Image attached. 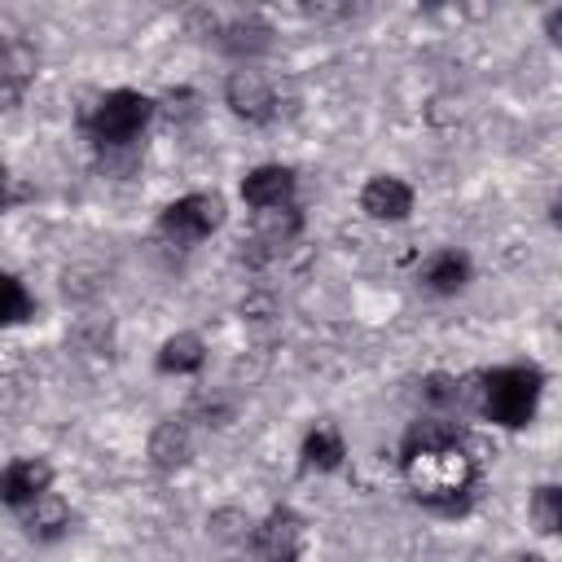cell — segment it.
<instances>
[{"instance_id":"15","label":"cell","mask_w":562,"mask_h":562,"mask_svg":"<svg viewBox=\"0 0 562 562\" xmlns=\"http://www.w3.org/2000/svg\"><path fill=\"white\" fill-rule=\"evenodd\" d=\"M26 316H31V294L22 290L18 277L0 272V325H18Z\"/></svg>"},{"instance_id":"1","label":"cell","mask_w":562,"mask_h":562,"mask_svg":"<svg viewBox=\"0 0 562 562\" xmlns=\"http://www.w3.org/2000/svg\"><path fill=\"white\" fill-rule=\"evenodd\" d=\"M404 483L408 492L430 505V509H443V514H457L470 505L474 496V457L435 422H422L408 439H404Z\"/></svg>"},{"instance_id":"21","label":"cell","mask_w":562,"mask_h":562,"mask_svg":"<svg viewBox=\"0 0 562 562\" xmlns=\"http://www.w3.org/2000/svg\"><path fill=\"white\" fill-rule=\"evenodd\" d=\"M4 184H9V176H4V167H0V206H4Z\"/></svg>"},{"instance_id":"19","label":"cell","mask_w":562,"mask_h":562,"mask_svg":"<svg viewBox=\"0 0 562 562\" xmlns=\"http://www.w3.org/2000/svg\"><path fill=\"white\" fill-rule=\"evenodd\" d=\"M426 400H435V404L457 400V382H452V378H443V373H430V378H426Z\"/></svg>"},{"instance_id":"11","label":"cell","mask_w":562,"mask_h":562,"mask_svg":"<svg viewBox=\"0 0 562 562\" xmlns=\"http://www.w3.org/2000/svg\"><path fill=\"white\" fill-rule=\"evenodd\" d=\"M422 281H426L435 294H457V290L470 281V259H465L461 250H439V255L426 259Z\"/></svg>"},{"instance_id":"22","label":"cell","mask_w":562,"mask_h":562,"mask_svg":"<svg viewBox=\"0 0 562 562\" xmlns=\"http://www.w3.org/2000/svg\"><path fill=\"white\" fill-rule=\"evenodd\" d=\"M514 562H544V558H514Z\"/></svg>"},{"instance_id":"6","label":"cell","mask_w":562,"mask_h":562,"mask_svg":"<svg viewBox=\"0 0 562 562\" xmlns=\"http://www.w3.org/2000/svg\"><path fill=\"white\" fill-rule=\"evenodd\" d=\"M53 483V470L48 461L40 457H18L0 470V501L4 505H35Z\"/></svg>"},{"instance_id":"18","label":"cell","mask_w":562,"mask_h":562,"mask_svg":"<svg viewBox=\"0 0 562 562\" xmlns=\"http://www.w3.org/2000/svg\"><path fill=\"white\" fill-rule=\"evenodd\" d=\"M31 536H57L61 527H66V505L61 501H53L48 492L35 501V514H31Z\"/></svg>"},{"instance_id":"3","label":"cell","mask_w":562,"mask_h":562,"mask_svg":"<svg viewBox=\"0 0 562 562\" xmlns=\"http://www.w3.org/2000/svg\"><path fill=\"white\" fill-rule=\"evenodd\" d=\"M154 114V101L145 92H132V88H114L97 101L92 119H88V132L97 145H127L132 136H140V127L149 123Z\"/></svg>"},{"instance_id":"8","label":"cell","mask_w":562,"mask_h":562,"mask_svg":"<svg viewBox=\"0 0 562 562\" xmlns=\"http://www.w3.org/2000/svg\"><path fill=\"white\" fill-rule=\"evenodd\" d=\"M241 198H246V206H255V211H281V206H290V198H294V171H290V167H277V162L255 167V171L241 180Z\"/></svg>"},{"instance_id":"5","label":"cell","mask_w":562,"mask_h":562,"mask_svg":"<svg viewBox=\"0 0 562 562\" xmlns=\"http://www.w3.org/2000/svg\"><path fill=\"white\" fill-rule=\"evenodd\" d=\"M303 549V518L290 509H272L259 527H255V553L263 562H294Z\"/></svg>"},{"instance_id":"17","label":"cell","mask_w":562,"mask_h":562,"mask_svg":"<svg viewBox=\"0 0 562 562\" xmlns=\"http://www.w3.org/2000/svg\"><path fill=\"white\" fill-rule=\"evenodd\" d=\"M531 514H536V527H540L544 536H553V531L562 527V492H558L553 483L536 487V496H531Z\"/></svg>"},{"instance_id":"4","label":"cell","mask_w":562,"mask_h":562,"mask_svg":"<svg viewBox=\"0 0 562 562\" xmlns=\"http://www.w3.org/2000/svg\"><path fill=\"white\" fill-rule=\"evenodd\" d=\"M220 224H224V202H220L215 193H184V198H176V202L158 215L162 237H171V241H180V246H193V241L211 237Z\"/></svg>"},{"instance_id":"14","label":"cell","mask_w":562,"mask_h":562,"mask_svg":"<svg viewBox=\"0 0 562 562\" xmlns=\"http://www.w3.org/2000/svg\"><path fill=\"white\" fill-rule=\"evenodd\" d=\"M149 457H154V465H162V470L184 465V457H189V435H184V426H180L176 417L162 422V426L154 430V439H149Z\"/></svg>"},{"instance_id":"9","label":"cell","mask_w":562,"mask_h":562,"mask_svg":"<svg viewBox=\"0 0 562 562\" xmlns=\"http://www.w3.org/2000/svg\"><path fill=\"white\" fill-rule=\"evenodd\" d=\"M228 105L241 119L263 123V119H272L277 97H272V88H268V79L259 70H233V79H228Z\"/></svg>"},{"instance_id":"7","label":"cell","mask_w":562,"mask_h":562,"mask_svg":"<svg viewBox=\"0 0 562 562\" xmlns=\"http://www.w3.org/2000/svg\"><path fill=\"white\" fill-rule=\"evenodd\" d=\"M35 66H40V57L26 40H4L0 44V110H13L26 97V88L35 79Z\"/></svg>"},{"instance_id":"13","label":"cell","mask_w":562,"mask_h":562,"mask_svg":"<svg viewBox=\"0 0 562 562\" xmlns=\"http://www.w3.org/2000/svg\"><path fill=\"white\" fill-rule=\"evenodd\" d=\"M342 457H347V448H342L338 430H329V426H316L303 439V470H338Z\"/></svg>"},{"instance_id":"20","label":"cell","mask_w":562,"mask_h":562,"mask_svg":"<svg viewBox=\"0 0 562 562\" xmlns=\"http://www.w3.org/2000/svg\"><path fill=\"white\" fill-rule=\"evenodd\" d=\"M544 31H549V40H562V9H553V13H549Z\"/></svg>"},{"instance_id":"10","label":"cell","mask_w":562,"mask_h":562,"mask_svg":"<svg viewBox=\"0 0 562 562\" xmlns=\"http://www.w3.org/2000/svg\"><path fill=\"white\" fill-rule=\"evenodd\" d=\"M360 206L373 220H404L413 211V189L400 176H373L360 193Z\"/></svg>"},{"instance_id":"12","label":"cell","mask_w":562,"mask_h":562,"mask_svg":"<svg viewBox=\"0 0 562 562\" xmlns=\"http://www.w3.org/2000/svg\"><path fill=\"white\" fill-rule=\"evenodd\" d=\"M202 360H206V351H202L198 334H176L158 351V369L162 373H193V369H202Z\"/></svg>"},{"instance_id":"2","label":"cell","mask_w":562,"mask_h":562,"mask_svg":"<svg viewBox=\"0 0 562 562\" xmlns=\"http://www.w3.org/2000/svg\"><path fill=\"white\" fill-rule=\"evenodd\" d=\"M540 369L531 364H505V369H492L483 378V413L487 422L505 426V430H518L536 417V404H540Z\"/></svg>"},{"instance_id":"16","label":"cell","mask_w":562,"mask_h":562,"mask_svg":"<svg viewBox=\"0 0 562 562\" xmlns=\"http://www.w3.org/2000/svg\"><path fill=\"white\" fill-rule=\"evenodd\" d=\"M268 26L263 22H233V26H224V48L228 53H259V48H268Z\"/></svg>"}]
</instances>
